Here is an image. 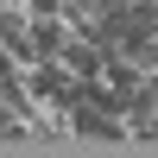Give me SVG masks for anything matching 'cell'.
Segmentation results:
<instances>
[{
  "label": "cell",
  "mask_w": 158,
  "mask_h": 158,
  "mask_svg": "<svg viewBox=\"0 0 158 158\" xmlns=\"http://www.w3.org/2000/svg\"><path fill=\"white\" fill-rule=\"evenodd\" d=\"M70 127H76V133H89V139H127V133H133V120L101 114V108H82V101L70 108Z\"/></svg>",
  "instance_id": "6da1fadb"
}]
</instances>
